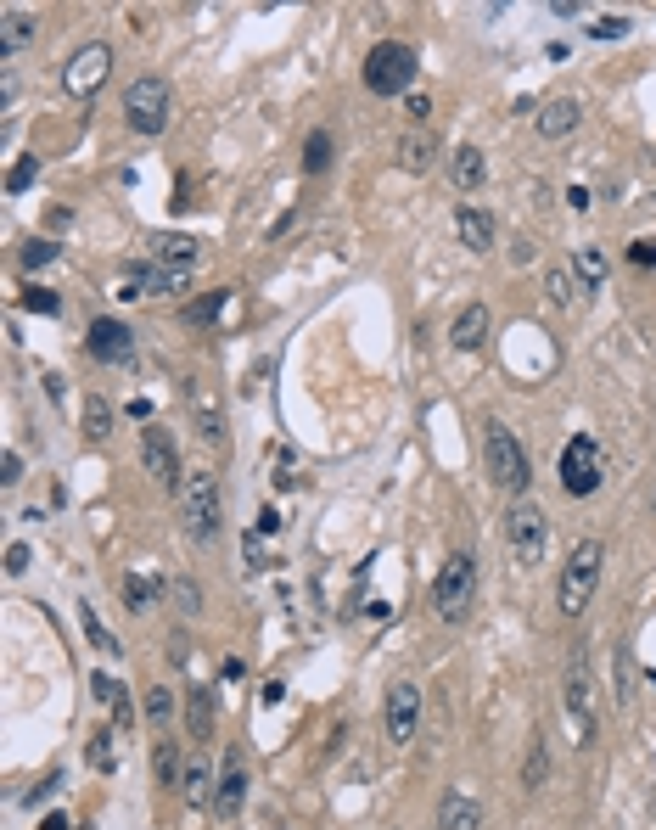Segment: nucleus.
<instances>
[{"label": "nucleus", "mask_w": 656, "mask_h": 830, "mask_svg": "<svg viewBox=\"0 0 656 830\" xmlns=\"http://www.w3.org/2000/svg\"><path fill=\"white\" fill-rule=\"evenodd\" d=\"M600 567H606V544L600 539H578L567 550V567H561V584H556V606L567 617H584L589 601L600 589Z\"/></svg>", "instance_id": "1"}, {"label": "nucleus", "mask_w": 656, "mask_h": 830, "mask_svg": "<svg viewBox=\"0 0 656 830\" xmlns=\"http://www.w3.org/2000/svg\"><path fill=\"white\" fill-rule=\"evenodd\" d=\"M483 466L505 494H528L533 488V460L516 444V432L505 421H483Z\"/></svg>", "instance_id": "2"}, {"label": "nucleus", "mask_w": 656, "mask_h": 830, "mask_svg": "<svg viewBox=\"0 0 656 830\" xmlns=\"http://www.w3.org/2000/svg\"><path fill=\"white\" fill-rule=\"evenodd\" d=\"M471 606H477V556L471 550H455V556L438 567L432 578V612L443 623H466Z\"/></svg>", "instance_id": "3"}, {"label": "nucleus", "mask_w": 656, "mask_h": 830, "mask_svg": "<svg viewBox=\"0 0 656 830\" xmlns=\"http://www.w3.org/2000/svg\"><path fill=\"white\" fill-rule=\"evenodd\" d=\"M219 483L208 472H186L180 483V528L191 533V544H214L219 539Z\"/></svg>", "instance_id": "4"}, {"label": "nucleus", "mask_w": 656, "mask_h": 830, "mask_svg": "<svg viewBox=\"0 0 656 830\" xmlns=\"http://www.w3.org/2000/svg\"><path fill=\"white\" fill-rule=\"evenodd\" d=\"M169 113H174L169 79L146 73V79H135V85L124 90V124L135 129V135H163V129H169Z\"/></svg>", "instance_id": "5"}, {"label": "nucleus", "mask_w": 656, "mask_h": 830, "mask_svg": "<svg viewBox=\"0 0 656 830\" xmlns=\"http://www.w3.org/2000/svg\"><path fill=\"white\" fill-rule=\"evenodd\" d=\"M415 85V51L404 40H382L365 57V90L371 96H404Z\"/></svg>", "instance_id": "6"}, {"label": "nucleus", "mask_w": 656, "mask_h": 830, "mask_svg": "<svg viewBox=\"0 0 656 830\" xmlns=\"http://www.w3.org/2000/svg\"><path fill=\"white\" fill-rule=\"evenodd\" d=\"M600 483H606V455H600V444L589 432L567 438V449H561V488H567L572 500H589Z\"/></svg>", "instance_id": "7"}, {"label": "nucleus", "mask_w": 656, "mask_h": 830, "mask_svg": "<svg viewBox=\"0 0 656 830\" xmlns=\"http://www.w3.org/2000/svg\"><path fill=\"white\" fill-rule=\"evenodd\" d=\"M505 539H511V556L522 561V567H539L544 544H550V516H544L533 500H516L511 511H505Z\"/></svg>", "instance_id": "8"}, {"label": "nucleus", "mask_w": 656, "mask_h": 830, "mask_svg": "<svg viewBox=\"0 0 656 830\" xmlns=\"http://www.w3.org/2000/svg\"><path fill=\"white\" fill-rule=\"evenodd\" d=\"M382 730L393 746H410L415 730H421V685L399 679V685L387 690V707H382Z\"/></svg>", "instance_id": "9"}, {"label": "nucleus", "mask_w": 656, "mask_h": 830, "mask_svg": "<svg viewBox=\"0 0 656 830\" xmlns=\"http://www.w3.org/2000/svg\"><path fill=\"white\" fill-rule=\"evenodd\" d=\"M186 281H191V270H174V264H129L118 298H180Z\"/></svg>", "instance_id": "10"}, {"label": "nucleus", "mask_w": 656, "mask_h": 830, "mask_svg": "<svg viewBox=\"0 0 656 830\" xmlns=\"http://www.w3.org/2000/svg\"><path fill=\"white\" fill-rule=\"evenodd\" d=\"M107 68H113V45H101V40H90L85 51H73L68 57V68H62V85L73 90V96H96L101 90V79H107Z\"/></svg>", "instance_id": "11"}, {"label": "nucleus", "mask_w": 656, "mask_h": 830, "mask_svg": "<svg viewBox=\"0 0 656 830\" xmlns=\"http://www.w3.org/2000/svg\"><path fill=\"white\" fill-rule=\"evenodd\" d=\"M141 466L152 472L157 488H180V483H186V472H180V449H174V438L163 427H146L141 432Z\"/></svg>", "instance_id": "12"}, {"label": "nucleus", "mask_w": 656, "mask_h": 830, "mask_svg": "<svg viewBox=\"0 0 656 830\" xmlns=\"http://www.w3.org/2000/svg\"><path fill=\"white\" fill-rule=\"evenodd\" d=\"M85 348L101 359V365H129V359H135V337H129V326H118V320H90Z\"/></svg>", "instance_id": "13"}, {"label": "nucleus", "mask_w": 656, "mask_h": 830, "mask_svg": "<svg viewBox=\"0 0 656 830\" xmlns=\"http://www.w3.org/2000/svg\"><path fill=\"white\" fill-rule=\"evenodd\" d=\"M242 802H247V763H242V752H225V769H219V786H214V814L236 819Z\"/></svg>", "instance_id": "14"}, {"label": "nucleus", "mask_w": 656, "mask_h": 830, "mask_svg": "<svg viewBox=\"0 0 656 830\" xmlns=\"http://www.w3.org/2000/svg\"><path fill=\"white\" fill-rule=\"evenodd\" d=\"M455 230H460V247H471V253H488L494 247V214H483V208H471V202H460L455 208Z\"/></svg>", "instance_id": "15"}, {"label": "nucleus", "mask_w": 656, "mask_h": 830, "mask_svg": "<svg viewBox=\"0 0 656 830\" xmlns=\"http://www.w3.org/2000/svg\"><path fill=\"white\" fill-rule=\"evenodd\" d=\"M438 158H443V146H438V135H427V129H410V135L399 141V169L404 174H427Z\"/></svg>", "instance_id": "16"}, {"label": "nucleus", "mask_w": 656, "mask_h": 830, "mask_svg": "<svg viewBox=\"0 0 656 830\" xmlns=\"http://www.w3.org/2000/svg\"><path fill=\"white\" fill-rule=\"evenodd\" d=\"M438 830H483V802L466 791H449L438 802Z\"/></svg>", "instance_id": "17"}, {"label": "nucleus", "mask_w": 656, "mask_h": 830, "mask_svg": "<svg viewBox=\"0 0 656 830\" xmlns=\"http://www.w3.org/2000/svg\"><path fill=\"white\" fill-rule=\"evenodd\" d=\"M578 118H584V107H578L572 96L544 101V107H539V135H544V141H561V135H572V129H578Z\"/></svg>", "instance_id": "18"}, {"label": "nucleus", "mask_w": 656, "mask_h": 830, "mask_svg": "<svg viewBox=\"0 0 656 830\" xmlns=\"http://www.w3.org/2000/svg\"><path fill=\"white\" fill-rule=\"evenodd\" d=\"M483 180H488V158L477 152V146H455V152H449V186L477 191Z\"/></svg>", "instance_id": "19"}, {"label": "nucleus", "mask_w": 656, "mask_h": 830, "mask_svg": "<svg viewBox=\"0 0 656 830\" xmlns=\"http://www.w3.org/2000/svg\"><path fill=\"white\" fill-rule=\"evenodd\" d=\"M34 34H40V17H34V12H17V6H12V12L0 17V62H12L17 51L34 40Z\"/></svg>", "instance_id": "20"}, {"label": "nucleus", "mask_w": 656, "mask_h": 830, "mask_svg": "<svg viewBox=\"0 0 656 830\" xmlns=\"http://www.w3.org/2000/svg\"><path fill=\"white\" fill-rule=\"evenodd\" d=\"M483 337H488V303H466L455 315V326H449V343L455 348H483Z\"/></svg>", "instance_id": "21"}, {"label": "nucleus", "mask_w": 656, "mask_h": 830, "mask_svg": "<svg viewBox=\"0 0 656 830\" xmlns=\"http://www.w3.org/2000/svg\"><path fill=\"white\" fill-rule=\"evenodd\" d=\"M186 730H191V741H214V690L208 685L186 690Z\"/></svg>", "instance_id": "22"}, {"label": "nucleus", "mask_w": 656, "mask_h": 830, "mask_svg": "<svg viewBox=\"0 0 656 830\" xmlns=\"http://www.w3.org/2000/svg\"><path fill=\"white\" fill-rule=\"evenodd\" d=\"M567 713H572V724H578V741H595V713H589V679H584V668L567 673Z\"/></svg>", "instance_id": "23"}, {"label": "nucleus", "mask_w": 656, "mask_h": 830, "mask_svg": "<svg viewBox=\"0 0 656 830\" xmlns=\"http://www.w3.org/2000/svg\"><path fill=\"white\" fill-rule=\"evenodd\" d=\"M567 270H572V281H578V292H600L606 287V253H600V247H578Z\"/></svg>", "instance_id": "24"}, {"label": "nucleus", "mask_w": 656, "mask_h": 830, "mask_svg": "<svg viewBox=\"0 0 656 830\" xmlns=\"http://www.w3.org/2000/svg\"><path fill=\"white\" fill-rule=\"evenodd\" d=\"M180 797L191 802V808H214V769L202 758L186 763V780H180Z\"/></svg>", "instance_id": "25"}, {"label": "nucleus", "mask_w": 656, "mask_h": 830, "mask_svg": "<svg viewBox=\"0 0 656 830\" xmlns=\"http://www.w3.org/2000/svg\"><path fill=\"white\" fill-rule=\"evenodd\" d=\"M79 421H85V438H90V444H107V438H113V404L101 399V393H85V410H79Z\"/></svg>", "instance_id": "26"}, {"label": "nucleus", "mask_w": 656, "mask_h": 830, "mask_svg": "<svg viewBox=\"0 0 656 830\" xmlns=\"http://www.w3.org/2000/svg\"><path fill=\"white\" fill-rule=\"evenodd\" d=\"M152 253H157V264H174V270L197 264V242L191 236H152Z\"/></svg>", "instance_id": "27"}, {"label": "nucleus", "mask_w": 656, "mask_h": 830, "mask_svg": "<svg viewBox=\"0 0 656 830\" xmlns=\"http://www.w3.org/2000/svg\"><path fill=\"white\" fill-rule=\"evenodd\" d=\"M79 629H85V640L96 645L101 657H124V651H118V640H113V629H107V623L96 617V606H90V601L79 606Z\"/></svg>", "instance_id": "28"}, {"label": "nucleus", "mask_w": 656, "mask_h": 830, "mask_svg": "<svg viewBox=\"0 0 656 830\" xmlns=\"http://www.w3.org/2000/svg\"><path fill=\"white\" fill-rule=\"evenodd\" d=\"M522 786H528V791L550 786V746H544V735H533L528 758H522Z\"/></svg>", "instance_id": "29"}, {"label": "nucleus", "mask_w": 656, "mask_h": 830, "mask_svg": "<svg viewBox=\"0 0 656 830\" xmlns=\"http://www.w3.org/2000/svg\"><path fill=\"white\" fill-rule=\"evenodd\" d=\"M146 718H152L157 735L174 730V690H169V685H152V690H146Z\"/></svg>", "instance_id": "30"}, {"label": "nucleus", "mask_w": 656, "mask_h": 830, "mask_svg": "<svg viewBox=\"0 0 656 830\" xmlns=\"http://www.w3.org/2000/svg\"><path fill=\"white\" fill-rule=\"evenodd\" d=\"M225 303H230V292H202L197 303H186V309H180V320H186V326H208V320L225 315Z\"/></svg>", "instance_id": "31"}, {"label": "nucleus", "mask_w": 656, "mask_h": 830, "mask_svg": "<svg viewBox=\"0 0 656 830\" xmlns=\"http://www.w3.org/2000/svg\"><path fill=\"white\" fill-rule=\"evenodd\" d=\"M152 763H157V786H180L186 780V763H180V752H174V741H157V752H152Z\"/></svg>", "instance_id": "32"}, {"label": "nucleus", "mask_w": 656, "mask_h": 830, "mask_svg": "<svg viewBox=\"0 0 656 830\" xmlns=\"http://www.w3.org/2000/svg\"><path fill=\"white\" fill-rule=\"evenodd\" d=\"M169 595H174V612H180V617H202V584H197V578L180 573L169 584Z\"/></svg>", "instance_id": "33"}, {"label": "nucleus", "mask_w": 656, "mask_h": 830, "mask_svg": "<svg viewBox=\"0 0 656 830\" xmlns=\"http://www.w3.org/2000/svg\"><path fill=\"white\" fill-rule=\"evenodd\" d=\"M118 595H124L129 612H152V606H157V584H152V578H135V573L124 578V589H118Z\"/></svg>", "instance_id": "34"}, {"label": "nucleus", "mask_w": 656, "mask_h": 830, "mask_svg": "<svg viewBox=\"0 0 656 830\" xmlns=\"http://www.w3.org/2000/svg\"><path fill=\"white\" fill-rule=\"evenodd\" d=\"M303 169H309V174H326L331 169V135H326V129H314L309 141H303Z\"/></svg>", "instance_id": "35"}, {"label": "nucleus", "mask_w": 656, "mask_h": 830, "mask_svg": "<svg viewBox=\"0 0 656 830\" xmlns=\"http://www.w3.org/2000/svg\"><path fill=\"white\" fill-rule=\"evenodd\" d=\"M90 769H96V774H113V769H118L113 730H96V735H90Z\"/></svg>", "instance_id": "36"}, {"label": "nucleus", "mask_w": 656, "mask_h": 830, "mask_svg": "<svg viewBox=\"0 0 656 830\" xmlns=\"http://www.w3.org/2000/svg\"><path fill=\"white\" fill-rule=\"evenodd\" d=\"M544 292H550V303H556V309H572L578 281H572V270H550V275H544Z\"/></svg>", "instance_id": "37"}, {"label": "nucleus", "mask_w": 656, "mask_h": 830, "mask_svg": "<svg viewBox=\"0 0 656 830\" xmlns=\"http://www.w3.org/2000/svg\"><path fill=\"white\" fill-rule=\"evenodd\" d=\"M23 309H34V315H57L62 298H57V292H45V287H29V292H23Z\"/></svg>", "instance_id": "38"}, {"label": "nucleus", "mask_w": 656, "mask_h": 830, "mask_svg": "<svg viewBox=\"0 0 656 830\" xmlns=\"http://www.w3.org/2000/svg\"><path fill=\"white\" fill-rule=\"evenodd\" d=\"M34 174H40V158H23L12 174H6V191H12V197H17V191H29V186H34Z\"/></svg>", "instance_id": "39"}, {"label": "nucleus", "mask_w": 656, "mask_h": 830, "mask_svg": "<svg viewBox=\"0 0 656 830\" xmlns=\"http://www.w3.org/2000/svg\"><path fill=\"white\" fill-rule=\"evenodd\" d=\"M51 258H57V242H29L23 247V270H45Z\"/></svg>", "instance_id": "40"}, {"label": "nucleus", "mask_w": 656, "mask_h": 830, "mask_svg": "<svg viewBox=\"0 0 656 830\" xmlns=\"http://www.w3.org/2000/svg\"><path fill=\"white\" fill-rule=\"evenodd\" d=\"M90 690H96V702H107V707L124 696V685H118V679H107V673H90Z\"/></svg>", "instance_id": "41"}, {"label": "nucleus", "mask_w": 656, "mask_h": 830, "mask_svg": "<svg viewBox=\"0 0 656 830\" xmlns=\"http://www.w3.org/2000/svg\"><path fill=\"white\" fill-rule=\"evenodd\" d=\"M0 483H6V488L23 483V455H17V449H6V455H0Z\"/></svg>", "instance_id": "42"}, {"label": "nucleus", "mask_w": 656, "mask_h": 830, "mask_svg": "<svg viewBox=\"0 0 656 830\" xmlns=\"http://www.w3.org/2000/svg\"><path fill=\"white\" fill-rule=\"evenodd\" d=\"M197 432L214 444V438H225V415H214V410H197Z\"/></svg>", "instance_id": "43"}, {"label": "nucleus", "mask_w": 656, "mask_h": 830, "mask_svg": "<svg viewBox=\"0 0 656 830\" xmlns=\"http://www.w3.org/2000/svg\"><path fill=\"white\" fill-rule=\"evenodd\" d=\"M589 34H595V40H623V34H628V17H600Z\"/></svg>", "instance_id": "44"}, {"label": "nucleus", "mask_w": 656, "mask_h": 830, "mask_svg": "<svg viewBox=\"0 0 656 830\" xmlns=\"http://www.w3.org/2000/svg\"><path fill=\"white\" fill-rule=\"evenodd\" d=\"M29 544H12V550H6V573H12V578H23V573H29Z\"/></svg>", "instance_id": "45"}, {"label": "nucleus", "mask_w": 656, "mask_h": 830, "mask_svg": "<svg viewBox=\"0 0 656 830\" xmlns=\"http://www.w3.org/2000/svg\"><path fill=\"white\" fill-rule=\"evenodd\" d=\"M113 724H118V730H129V724H135V702H129V690L113 702Z\"/></svg>", "instance_id": "46"}, {"label": "nucleus", "mask_w": 656, "mask_h": 830, "mask_svg": "<svg viewBox=\"0 0 656 830\" xmlns=\"http://www.w3.org/2000/svg\"><path fill=\"white\" fill-rule=\"evenodd\" d=\"M404 113H410V118H415V124H427V113H432V101H427V96H410V101H404Z\"/></svg>", "instance_id": "47"}, {"label": "nucleus", "mask_w": 656, "mask_h": 830, "mask_svg": "<svg viewBox=\"0 0 656 830\" xmlns=\"http://www.w3.org/2000/svg\"><path fill=\"white\" fill-rule=\"evenodd\" d=\"M242 556H247V567H264V550H258V533H247V539H242Z\"/></svg>", "instance_id": "48"}, {"label": "nucleus", "mask_w": 656, "mask_h": 830, "mask_svg": "<svg viewBox=\"0 0 656 830\" xmlns=\"http://www.w3.org/2000/svg\"><path fill=\"white\" fill-rule=\"evenodd\" d=\"M628 258H634V264H645V270H651V264H656V242H634V253H628Z\"/></svg>", "instance_id": "49"}, {"label": "nucleus", "mask_w": 656, "mask_h": 830, "mask_svg": "<svg viewBox=\"0 0 656 830\" xmlns=\"http://www.w3.org/2000/svg\"><path fill=\"white\" fill-rule=\"evenodd\" d=\"M511 258H516V264H528V258H533V242H528V236H516V242H511Z\"/></svg>", "instance_id": "50"}, {"label": "nucleus", "mask_w": 656, "mask_h": 830, "mask_svg": "<svg viewBox=\"0 0 656 830\" xmlns=\"http://www.w3.org/2000/svg\"><path fill=\"white\" fill-rule=\"evenodd\" d=\"M40 830H68V819H62V814H45V819H40Z\"/></svg>", "instance_id": "51"}, {"label": "nucleus", "mask_w": 656, "mask_h": 830, "mask_svg": "<svg viewBox=\"0 0 656 830\" xmlns=\"http://www.w3.org/2000/svg\"><path fill=\"white\" fill-rule=\"evenodd\" d=\"M651 511H656V494H651Z\"/></svg>", "instance_id": "52"}]
</instances>
